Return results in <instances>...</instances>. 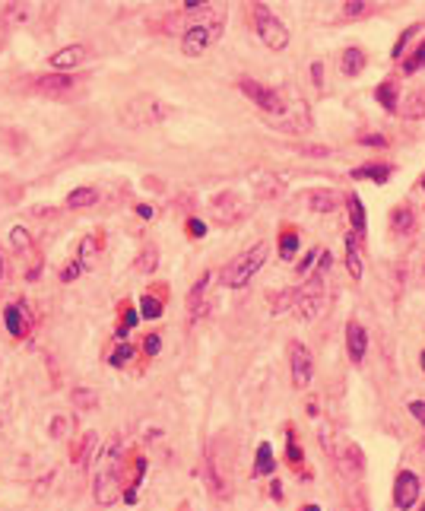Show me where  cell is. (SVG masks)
<instances>
[{"mask_svg": "<svg viewBox=\"0 0 425 511\" xmlns=\"http://www.w3.org/2000/svg\"><path fill=\"white\" fill-rule=\"evenodd\" d=\"M168 115H172V108L156 96H137L121 108L124 127H134V131H143V127L159 124V121H165Z\"/></svg>", "mask_w": 425, "mask_h": 511, "instance_id": "2", "label": "cell"}, {"mask_svg": "<svg viewBox=\"0 0 425 511\" xmlns=\"http://www.w3.org/2000/svg\"><path fill=\"white\" fill-rule=\"evenodd\" d=\"M340 70H343L346 76H359L365 70V51L362 48H346L343 55H340Z\"/></svg>", "mask_w": 425, "mask_h": 511, "instance_id": "17", "label": "cell"}, {"mask_svg": "<svg viewBox=\"0 0 425 511\" xmlns=\"http://www.w3.org/2000/svg\"><path fill=\"white\" fill-rule=\"evenodd\" d=\"M187 229H191L194 238H200V235H206V226L200 219H187Z\"/></svg>", "mask_w": 425, "mask_h": 511, "instance_id": "42", "label": "cell"}, {"mask_svg": "<svg viewBox=\"0 0 425 511\" xmlns=\"http://www.w3.org/2000/svg\"><path fill=\"white\" fill-rule=\"evenodd\" d=\"M80 273H82V264L76 261V264H70V267L64 270V273H61V280H64V283H70V280H76V277H80Z\"/></svg>", "mask_w": 425, "mask_h": 511, "instance_id": "38", "label": "cell"}, {"mask_svg": "<svg viewBox=\"0 0 425 511\" xmlns=\"http://www.w3.org/2000/svg\"><path fill=\"white\" fill-rule=\"evenodd\" d=\"M70 401L76 403V407H86V410H92L99 403V397H96V391H89V387H76L73 394H70Z\"/></svg>", "mask_w": 425, "mask_h": 511, "instance_id": "28", "label": "cell"}, {"mask_svg": "<svg viewBox=\"0 0 425 511\" xmlns=\"http://www.w3.org/2000/svg\"><path fill=\"white\" fill-rule=\"evenodd\" d=\"M375 99H377V105H381V108L397 111V108H400V80L387 76L384 83H381V86L375 89Z\"/></svg>", "mask_w": 425, "mask_h": 511, "instance_id": "13", "label": "cell"}, {"mask_svg": "<svg viewBox=\"0 0 425 511\" xmlns=\"http://www.w3.org/2000/svg\"><path fill=\"white\" fill-rule=\"evenodd\" d=\"M267 257H270L267 242H261V245H254V248H247L245 254H238L235 261H229L226 267H222V273H219L222 286H229V289H241V286H247V283H251L254 273H257V270H261L264 264H267Z\"/></svg>", "mask_w": 425, "mask_h": 511, "instance_id": "1", "label": "cell"}, {"mask_svg": "<svg viewBox=\"0 0 425 511\" xmlns=\"http://www.w3.org/2000/svg\"><path fill=\"white\" fill-rule=\"evenodd\" d=\"M10 235H13V245H16V248H20V251H26L29 245H32V238H29V232H26V229H22V226H16Z\"/></svg>", "mask_w": 425, "mask_h": 511, "instance_id": "34", "label": "cell"}, {"mask_svg": "<svg viewBox=\"0 0 425 511\" xmlns=\"http://www.w3.org/2000/svg\"><path fill=\"white\" fill-rule=\"evenodd\" d=\"M419 511H425V505H422V508H419Z\"/></svg>", "mask_w": 425, "mask_h": 511, "instance_id": "52", "label": "cell"}, {"mask_svg": "<svg viewBox=\"0 0 425 511\" xmlns=\"http://www.w3.org/2000/svg\"><path fill=\"white\" fill-rule=\"evenodd\" d=\"M321 73H324V64H321V61H317V64H311V80H315V86H317V89H321V86H324Z\"/></svg>", "mask_w": 425, "mask_h": 511, "instance_id": "41", "label": "cell"}, {"mask_svg": "<svg viewBox=\"0 0 425 511\" xmlns=\"http://www.w3.org/2000/svg\"><path fill=\"white\" fill-rule=\"evenodd\" d=\"M70 86H73V76H67V73H51V76H38V80H35V89L48 92V96H61V92L70 89Z\"/></svg>", "mask_w": 425, "mask_h": 511, "instance_id": "14", "label": "cell"}, {"mask_svg": "<svg viewBox=\"0 0 425 511\" xmlns=\"http://www.w3.org/2000/svg\"><path fill=\"white\" fill-rule=\"evenodd\" d=\"M3 321H7V331L13 337H26V315H22V305H10L3 311Z\"/></svg>", "mask_w": 425, "mask_h": 511, "instance_id": "20", "label": "cell"}, {"mask_svg": "<svg viewBox=\"0 0 425 511\" xmlns=\"http://www.w3.org/2000/svg\"><path fill=\"white\" fill-rule=\"evenodd\" d=\"M422 67H425V38H422V45L412 51V57L403 61V73H416V70H422Z\"/></svg>", "mask_w": 425, "mask_h": 511, "instance_id": "30", "label": "cell"}, {"mask_svg": "<svg viewBox=\"0 0 425 511\" xmlns=\"http://www.w3.org/2000/svg\"><path fill=\"white\" fill-rule=\"evenodd\" d=\"M350 470H352V473L362 470V451H359L356 445H350Z\"/></svg>", "mask_w": 425, "mask_h": 511, "instance_id": "36", "label": "cell"}, {"mask_svg": "<svg viewBox=\"0 0 425 511\" xmlns=\"http://www.w3.org/2000/svg\"><path fill=\"white\" fill-rule=\"evenodd\" d=\"M137 213L143 216V219H150V216H152V207H150V203H140V207H137Z\"/></svg>", "mask_w": 425, "mask_h": 511, "instance_id": "46", "label": "cell"}, {"mask_svg": "<svg viewBox=\"0 0 425 511\" xmlns=\"http://www.w3.org/2000/svg\"><path fill=\"white\" fill-rule=\"evenodd\" d=\"M238 89L245 92V96L251 99V102L257 105L261 111H267L270 117H280L282 111H286V105H289L276 89H270V86H261V83H254V80H247V76H245V80H238Z\"/></svg>", "mask_w": 425, "mask_h": 511, "instance_id": "6", "label": "cell"}, {"mask_svg": "<svg viewBox=\"0 0 425 511\" xmlns=\"http://www.w3.org/2000/svg\"><path fill=\"white\" fill-rule=\"evenodd\" d=\"M397 111H400V117H406V121H422L425 117V92H412Z\"/></svg>", "mask_w": 425, "mask_h": 511, "instance_id": "18", "label": "cell"}, {"mask_svg": "<svg viewBox=\"0 0 425 511\" xmlns=\"http://www.w3.org/2000/svg\"><path fill=\"white\" fill-rule=\"evenodd\" d=\"M131 356H134V346H131V343H121L115 352H111V359H108V362H111V366H124V362L131 359Z\"/></svg>", "mask_w": 425, "mask_h": 511, "instance_id": "32", "label": "cell"}, {"mask_svg": "<svg viewBox=\"0 0 425 511\" xmlns=\"http://www.w3.org/2000/svg\"><path fill=\"white\" fill-rule=\"evenodd\" d=\"M419 489H422V480H419L412 470H400L397 483H394V505H397L400 511L412 508L419 498Z\"/></svg>", "mask_w": 425, "mask_h": 511, "instance_id": "9", "label": "cell"}, {"mask_svg": "<svg viewBox=\"0 0 425 511\" xmlns=\"http://www.w3.org/2000/svg\"><path fill=\"white\" fill-rule=\"evenodd\" d=\"M365 10H368V3H362V0H350V3L343 7V13L346 16H359V13H365Z\"/></svg>", "mask_w": 425, "mask_h": 511, "instance_id": "37", "label": "cell"}, {"mask_svg": "<svg viewBox=\"0 0 425 511\" xmlns=\"http://www.w3.org/2000/svg\"><path fill=\"white\" fill-rule=\"evenodd\" d=\"M289 366H292V384L295 387H308L311 375H315V359H311V352L305 343L292 340L289 343Z\"/></svg>", "mask_w": 425, "mask_h": 511, "instance_id": "8", "label": "cell"}, {"mask_svg": "<svg viewBox=\"0 0 425 511\" xmlns=\"http://www.w3.org/2000/svg\"><path fill=\"white\" fill-rule=\"evenodd\" d=\"M410 413H412V419L425 422V401H412L410 403Z\"/></svg>", "mask_w": 425, "mask_h": 511, "instance_id": "39", "label": "cell"}, {"mask_svg": "<svg viewBox=\"0 0 425 511\" xmlns=\"http://www.w3.org/2000/svg\"><path fill=\"white\" fill-rule=\"evenodd\" d=\"M210 273H200V280L191 286V292H187V308H191V321H200L206 315V289H210Z\"/></svg>", "mask_w": 425, "mask_h": 511, "instance_id": "10", "label": "cell"}, {"mask_svg": "<svg viewBox=\"0 0 425 511\" xmlns=\"http://www.w3.org/2000/svg\"><path fill=\"white\" fill-rule=\"evenodd\" d=\"M64 429H67V422H64V419H55V422H51V436H55V438H61V432H64Z\"/></svg>", "mask_w": 425, "mask_h": 511, "instance_id": "44", "label": "cell"}, {"mask_svg": "<svg viewBox=\"0 0 425 511\" xmlns=\"http://www.w3.org/2000/svg\"><path fill=\"white\" fill-rule=\"evenodd\" d=\"M350 219H352V229L359 235H365V207L359 201V194H350Z\"/></svg>", "mask_w": 425, "mask_h": 511, "instance_id": "24", "label": "cell"}, {"mask_svg": "<svg viewBox=\"0 0 425 511\" xmlns=\"http://www.w3.org/2000/svg\"><path fill=\"white\" fill-rule=\"evenodd\" d=\"M359 143H368V146H384V137H377V134H362Z\"/></svg>", "mask_w": 425, "mask_h": 511, "instance_id": "43", "label": "cell"}, {"mask_svg": "<svg viewBox=\"0 0 425 511\" xmlns=\"http://www.w3.org/2000/svg\"><path fill=\"white\" fill-rule=\"evenodd\" d=\"M292 308H295V315H298L302 321L321 318V311H324V273H321V270H315V277H308V280H305V286L295 289Z\"/></svg>", "mask_w": 425, "mask_h": 511, "instance_id": "3", "label": "cell"}, {"mask_svg": "<svg viewBox=\"0 0 425 511\" xmlns=\"http://www.w3.org/2000/svg\"><path fill=\"white\" fill-rule=\"evenodd\" d=\"M3 273H7V261H3V251H0V283H3Z\"/></svg>", "mask_w": 425, "mask_h": 511, "instance_id": "47", "label": "cell"}, {"mask_svg": "<svg viewBox=\"0 0 425 511\" xmlns=\"http://www.w3.org/2000/svg\"><path fill=\"white\" fill-rule=\"evenodd\" d=\"M302 152H308V156H315V159H324V156H330L327 146H302Z\"/></svg>", "mask_w": 425, "mask_h": 511, "instance_id": "40", "label": "cell"}, {"mask_svg": "<svg viewBox=\"0 0 425 511\" xmlns=\"http://www.w3.org/2000/svg\"><path fill=\"white\" fill-rule=\"evenodd\" d=\"M86 55H89L86 45H67V48H61V51L51 55V67L64 73V70H70V67H80V64L86 61Z\"/></svg>", "mask_w": 425, "mask_h": 511, "instance_id": "12", "label": "cell"}, {"mask_svg": "<svg viewBox=\"0 0 425 511\" xmlns=\"http://www.w3.org/2000/svg\"><path fill=\"white\" fill-rule=\"evenodd\" d=\"M140 308H143V318H159V315H162V302H159V298H152V296H143Z\"/></svg>", "mask_w": 425, "mask_h": 511, "instance_id": "31", "label": "cell"}, {"mask_svg": "<svg viewBox=\"0 0 425 511\" xmlns=\"http://www.w3.org/2000/svg\"><path fill=\"white\" fill-rule=\"evenodd\" d=\"M305 511H321V508H317V505H308V508H305Z\"/></svg>", "mask_w": 425, "mask_h": 511, "instance_id": "49", "label": "cell"}, {"mask_svg": "<svg viewBox=\"0 0 425 511\" xmlns=\"http://www.w3.org/2000/svg\"><path fill=\"white\" fill-rule=\"evenodd\" d=\"M422 191H425V178H422Z\"/></svg>", "mask_w": 425, "mask_h": 511, "instance_id": "51", "label": "cell"}, {"mask_svg": "<svg viewBox=\"0 0 425 511\" xmlns=\"http://www.w3.org/2000/svg\"><path fill=\"white\" fill-rule=\"evenodd\" d=\"M115 473H108V470H105V473H99V480H96V502L99 505H111L115 502Z\"/></svg>", "mask_w": 425, "mask_h": 511, "instance_id": "19", "label": "cell"}, {"mask_svg": "<svg viewBox=\"0 0 425 511\" xmlns=\"http://www.w3.org/2000/svg\"><path fill=\"white\" fill-rule=\"evenodd\" d=\"M159 346H162V340H159V333H150V337H146V343H143V352H146V356H156V352H159Z\"/></svg>", "mask_w": 425, "mask_h": 511, "instance_id": "35", "label": "cell"}, {"mask_svg": "<svg viewBox=\"0 0 425 511\" xmlns=\"http://www.w3.org/2000/svg\"><path fill=\"white\" fill-rule=\"evenodd\" d=\"M412 226H416V216H412L410 207H397V210L391 213V229H394L397 235L412 232Z\"/></svg>", "mask_w": 425, "mask_h": 511, "instance_id": "21", "label": "cell"}, {"mask_svg": "<svg viewBox=\"0 0 425 511\" xmlns=\"http://www.w3.org/2000/svg\"><path fill=\"white\" fill-rule=\"evenodd\" d=\"M295 251H298V232H292V229H286V232L280 235V257H292Z\"/></svg>", "mask_w": 425, "mask_h": 511, "instance_id": "26", "label": "cell"}, {"mask_svg": "<svg viewBox=\"0 0 425 511\" xmlns=\"http://www.w3.org/2000/svg\"><path fill=\"white\" fill-rule=\"evenodd\" d=\"M282 191H286V185H282L276 175H264V178L254 185V194H257L261 201H276V197H282Z\"/></svg>", "mask_w": 425, "mask_h": 511, "instance_id": "16", "label": "cell"}, {"mask_svg": "<svg viewBox=\"0 0 425 511\" xmlns=\"http://www.w3.org/2000/svg\"><path fill=\"white\" fill-rule=\"evenodd\" d=\"M251 16H254V26H257V35L264 38L270 51H286L289 45V29L282 26L280 20L273 16V10L264 7V3H254L251 7Z\"/></svg>", "mask_w": 425, "mask_h": 511, "instance_id": "4", "label": "cell"}, {"mask_svg": "<svg viewBox=\"0 0 425 511\" xmlns=\"http://www.w3.org/2000/svg\"><path fill=\"white\" fill-rule=\"evenodd\" d=\"M3 42H7V29H3V22H0V48H3Z\"/></svg>", "mask_w": 425, "mask_h": 511, "instance_id": "48", "label": "cell"}, {"mask_svg": "<svg viewBox=\"0 0 425 511\" xmlns=\"http://www.w3.org/2000/svg\"><path fill=\"white\" fill-rule=\"evenodd\" d=\"M210 210H212V219L219 222V226H235L238 219H245V216H247L245 201H241L235 191L216 194V197H212V203H210Z\"/></svg>", "mask_w": 425, "mask_h": 511, "instance_id": "7", "label": "cell"}, {"mask_svg": "<svg viewBox=\"0 0 425 511\" xmlns=\"http://www.w3.org/2000/svg\"><path fill=\"white\" fill-rule=\"evenodd\" d=\"M219 35H222V22H212V26L194 22V26H187L185 35H181V51H185L187 57H200Z\"/></svg>", "mask_w": 425, "mask_h": 511, "instance_id": "5", "label": "cell"}, {"mask_svg": "<svg viewBox=\"0 0 425 511\" xmlns=\"http://www.w3.org/2000/svg\"><path fill=\"white\" fill-rule=\"evenodd\" d=\"M96 187H76V191H70V197H67V207L70 210H86V207H92L96 203Z\"/></svg>", "mask_w": 425, "mask_h": 511, "instance_id": "22", "label": "cell"}, {"mask_svg": "<svg viewBox=\"0 0 425 511\" xmlns=\"http://www.w3.org/2000/svg\"><path fill=\"white\" fill-rule=\"evenodd\" d=\"M346 270H350V277H352V280L362 277V257H359L356 235H350V238H346Z\"/></svg>", "mask_w": 425, "mask_h": 511, "instance_id": "23", "label": "cell"}, {"mask_svg": "<svg viewBox=\"0 0 425 511\" xmlns=\"http://www.w3.org/2000/svg\"><path fill=\"white\" fill-rule=\"evenodd\" d=\"M156 264H159V251L152 248V245H146L143 254H140V261H137V270H140V273H152Z\"/></svg>", "mask_w": 425, "mask_h": 511, "instance_id": "29", "label": "cell"}, {"mask_svg": "<svg viewBox=\"0 0 425 511\" xmlns=\"http://www.w3.org/2000/svg\"><path fill=\"white\" fill-rule=\"evenodd\" d=\"M311 264H315V251H308V257H305V261H302V267H298V273H305V270H308Z\"/></svg>", "mask_w": 425, "mask_h": 511, "instance_id": "45", "label": "cell"}, {"mask_svg": "<svg viewBox=\"0 0 425 511\" xmlns=\"http://www.w3.org/2000/svg\"><path fill=\"white\" fill-rule=\"evenodd\" d=\"M346 350H350V359L356 362V366H362L365 350H368V337H365V327L356 324V321L346 324Z\"/></svg>", "mask_w": 425, "mask_h": 511, "instance_id": "11", "label": "cell"}, {"mask_svg": "<svg viewBox=\"0 0 425 511\" xmlns=\"http://www.w3.org/2000/svg\"><path fill=\"white\" fill-rule=\"evenodd\" d=\"M422 372H425V352H422Z\"/></svg>", "mask_w": 425, "mask_h": 511, "instance_id": "50", "label": "cell"}, {"mask_svg": "<svg viewBox=\"0 0 425 511\" xmlns=\"http://www.w3.org/2000/svg\"><path fill=\"white\" fill-rule=\"evenodd\" d=\"M352 175H356V178H371V181H377V185H384V181L391 178V168L387 166H362Z\"/></svg>", "mask_w": 425, "mask_h": 511, "instance_id": "25", "label": "cell"}, {"mask_svg": "<svg viewBox=\"0 0 425 511\" xmlns=\"http://www.w3.org/2000/svg\"><path fill=\"white\" fill-rule=\"evenodd\" d=\"M254 470H257V473H273V448H270L267 442L257 448V463H254Z\"/></svg>", "mask_w": 425, "mask_h": 511, "instance_id": "27", "label": "cell"}, {"mask_svg": "<svg viewBox=\"0 0 425 511\" xmlns=\"http://www.w3.org/2000/svg\"><path fill=\"white\" fill-rule=\"evenodd\" d=\"M308 203H311V210H317V213H333V210L340 207L336 194L327 191V187H315V191H308Z\"/></svg>", "mask_w": 425, "mask_h": 511, "instance_id": "15", "label": "cell"}, {"mask_svg": "<svg viewBox=\"0 0 425 511\" xmlns=\"http://www.w3.org/2000/svg\"><path fill=\"white\" fill-rule=\"evenodd\" d=\"M412 32H416V26H410V29H403V35L397 38V45L391 48V57H403V48H406V42L412 38Z\"/></svg>", "mask_w": 425, "mask_h": 511, "instance_id": "33", "label": "cell"}]
</instances>
